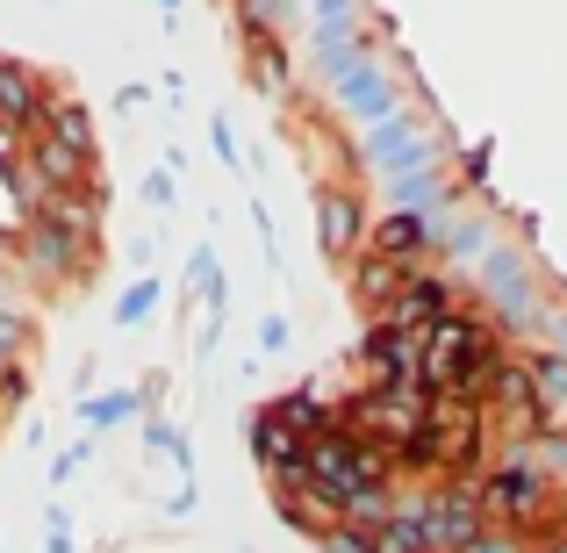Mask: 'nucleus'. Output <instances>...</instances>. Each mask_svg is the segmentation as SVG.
Instances as JSON below:
<instances>
[{
	"instance_id": "1",
	"label": "nucleus",
	"mask_w": 567,
	"mask_h": 553,
	"mask_svg": "<svg viewBox=\"0 0 567 553\" xmlns=\"http://www.w3.org/2000/svg\"><path fill=\"white\" fill-rule=\"evenodd\" d=\"M416 367H424L431 388H474L488 373V338L474 331V324L439 317V324H431V338H424V352H416Z\"/></svg>"
},
{
	"instance_id": "2",
	"label": "nucleus",
	"mask_w": 567,
	"mask_h": 553,
	"mask_svg": "<svg viewBox=\"0 0 567 553\" xmlns=\"http://www.w3.org/2000/svg\"><path fill=\"white\" fill-rule=\"evenodd\" d=\"M29 173H37L43 187H72V181H86V152L65 144L58 130H43V137H37V166H29Z\"/></svg>"
},
{
	"instance_id": "3",
	"label": "nucleus",
	"mask_w": 567,
	"mask_h": 553,
	"mask_svg": "<svg viewBox=\"0 0 567 553\" xmlns=\"http://www.w3.org/2000/svg\"><path fill=\"white\" fill-rule=\"evenodd\" d=\"M37 115V94H29V72L0 65V130H22Z\"/></svg>"
},
{
	"instance_id": "4",
	"label": "nucleus",
	"mask_w": 567,
	"mask_h": 553,
	"mask_svg": "<svg viewBox=\"0 0 567 553\" xmlns=\"http://www.w3.org/2000/svg\"><path fill=\"white\" fill-rule=\"evenodd\" d=\"M51 130H58L65 144H80V152H94V123H86L80 101H58V109H51Z\"/></svg>"
},
{
	"instance_id": "5",
	"label": "nucleus",
	"mask_w": 567,
	"mask_h": 553,
	"mask_svg": "<svg viewBox=\"0 0 567 553\" xmlns=\"http://www.w3.org/2000/svg\"><path fill=\"white\" fill-rule=\"evenodd\" d=\"M123 417H137V388H123V396H94V402H86V424H94V431L123 424Z\"/></svg>"
},
{
	"instance_id": "6",
	"label": "nucleus",
	"mask_w": 567,
	"mask_h": 553,
	"mask_svg": "<svg viewBox=\"0 0 567 553\" xmlns=\"http://www.w3.org/2000/svg\"><path fill=\"white\" fill-rule=\"evenodd\" d=\"M346 237H352V202L346 194H323V245L346 252Z\"/></svg>"
},
{
	"instance_id": "7",
	"label": "nucleus",
	"mask_w": 567,
	"mask_h": 553,
	"mask_svg": "<svg viewBox=\"0 0 567 553\" xmlns=\"http://www.w3.org/2000/svg\"><path fill=\"white\" fill-rule=\"evenodd\" d=\"M152 303H158V280H137V288L115 303V324H144V317H152Z\"/></svg>"
},
{
	"instance_id": "8",
	"label": "nucleus",
	"mask_w": 567,
	"mask_h": 553,
	"mask_svg": "<svg viewBox=\"0 0 567 553\" xmlns=\"http://www.w3.org/2000/svg\"><path fill=\"white\" fill-rule=\"evenodd\" d=\"M251 51H259V86H280V51H274V43H251Z\"/></svg>"
},
{
	"instance_id": "9",
	"label": "nucleus",
	"mask_w": 567,
	"mask_h": 553,
	"mask_svg": "<svg viewBox=\"0 0 567 553\" xmlns=\"http://www.w3.org/2000/svg\"><path fill=\"white\" fill-rule=\"evenodd\" d=\"M144 202L166 208V202H173V173H152V181H144Z\"/></svg>"
},
{
	"instance_id": "10",
	"label": "nucleus",
	"mask_w": 567,
	"mask_h": 553,
	"mask_svg": "<svg viewBox=\"0 0 567 553\" xmlns=\"http://www.w3.org/2000/svg\"><path fill=\"white\" fill-rule=\"evenodd\" d=\"M51 553H72V540H65V525L51 518Z\"/></svg>"
},
{
	"instance_id": "11",
	"label": "nucleus",
	"mask_w": 567,
	"mask_h": 553,
	"mask_svg": "<svg viewBox=\"0 0 567 553\" xmlns=\"http://www.w3.org/2000/svg\"><path fill=\"white\" fill-rule=\"evenodd\" d=\"M8 346H14V324H0V373H8Z\"/></svg>"
},
{
	"instance_id": "12",
	"label": "nucleus",
	"mask_w": 567,
	"mask_h": 553,
	"mask_svg": "<svg viewBox=\"0 0 567 553\" xmlns=\"http://www.w3.org/2000/svg\"><path fill=\"white\" fill-rule=\"evenodd\" d=\"M166 8H173V0H166Z\"/></svg>"
}]
</instances>
